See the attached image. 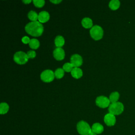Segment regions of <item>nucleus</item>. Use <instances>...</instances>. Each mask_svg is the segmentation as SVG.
Returning a JSON list of instances; mask_svg holds the SVG:
<instances>
[{
  "mask_svg": "<svg viewBox=\"0 0 135 135\" xmlns=\"http://www.w3.org/2000/svg\"><path fill=\"white\" fill-rule=\"evenodd\" d=\"M25 30L28 34L37 37L42 34L44 27L42 23L38 21H34L27 24L25 27Z\"/></svg>",
  "mask_w": 135,
  "mask_h": 135,
  "instance_id": "obj_1",
  "label": "nucleus"
},
{
  "mask_svg": "<svg viewBox=\"0 0 135 135\" xmlns=\"http://www.w3.org/2000/svg\"><path fill=\"white\" fill-rule=\"evenodd\" d=\"M78 132L81 135H89L92 131L89 124L84 121H79L76 126Z\"/></svg>",
  "mask_w": 135,
  "mask_h": 135,
  "instance_id": "obj_2",
  "label": "nucleus"
},
{
  "mask_svg": "<svg viewBox=\"0 0 135 135\" xmlns=\"http://www.w3.org/2000/svg\"><path fill=\"white\" fill-rule=\"evenodd\" d=\"M124 109V106L121 102H117L115 103H112L110 104L108 108V111L110 113L113 115H119L120 114Z\"/></svg>",
  "mask_w": 135,
  "mask_h": 135,
  "instance_id": "obj_3",
  "label": "nucleus"
},
{
  "mask_svg": "<svg viewBox=\"0 0 135 135\" xmlns=\"http://www.w3.org/2000/svg\"><path fill=\"white\" fill-rule=\"evenodd\" d=\"M90 33L91 36L95 40H99L102 38L103 31L102 28L99 25H94L91 28Z\"/></svg>",
  "mask_w": 135,
  "mask_h": 135,
  "instance_id": "obj_4",
  "label": "nucleus"
},
{
  "mask_svg": "<svg viewBox=\"0 0 135 135\" xmlns=\"http://www.w3.org/2000/svg\"><path fill=\"white\" fill-rule=\"evenodd\" d=\"M14 61L18 64H24L28 60L27 54L22 51H18L16 52L13 57Z\"/></svg>",
  "mask_w": 135,
  "mask_h": 135,
  "instance_id": "obj_5",
  "label": "nucleus"
},
{
  "mask_svg": "<svg viewBox=\"0 0 135 135\" xmlns=\"http://www.w3.org/2000/svg\"><path fill=\"white\" fill-rule=\"evenodd\" d=\"M41 80L45 82H50L54 79V73L51 70H46L41 74Z\"/></svg>",
  "mask_w": 135,
  "mask_h": 135,
  "instance_id": "obj_6",
  "label": "nucleus"
},
{
  "mask_svg": "<svg viewBox=\"0 0 135 135\" xmlns=\"http://www.w3.org/2000/svg\"><path fill=\"white\" fill-rule=\"evenodd\" d=\"M110 100L105 96H99L95 100V103L97 105L101 108H105L110 105Z\"/></svg>",
  "mask_w": 135,
  "mask_h": 135,
  "instance_id": "obj_7",
  "label": "nucleus"
},
{
  "mask_svg": "<svg viewBox=\"0 0 135 135\" xmlns=\"http://www.w3.org/2000/svg\"><path fill=\"white\" fill-rule=\"evenodd\" d=\"M70 63L74 68H78L81 66L83 63L82 57L78 54H73L70 58Z\"/></svg>",
  "mask_w": 135,
  "mask_h": 135,
  "instance_id": "obj_8",
  "label": "nucleus"
},
{
  "mask_svg": "<svg viewBox=\"0 0 135 135\" xmlns=\"http://www.w3.org/2000/svg\"><path fill=\"white\" fill-rule=\"evenodd\" d=\"M104 121L108 126H113L115 124L116 119L115 115L111 113H107L104 117Z\"/></svg>",
  "mask_w": 135,
  "mask_h": 135,
  "instance_id": "obj_9",
  "label": "nucleus"
},
{
  "mask_svg": "<svg viewBox=\"0 0 135 135\" xmlns=\"http://www.w3.org/2000/svg\"><path fill=\"white\" fill-rule=\"evenodd\" d=\"M53 56L57 60H62L65 57L64 51L61 47H57L53 51Z\"/></svg>",
  "mask_w": 135,
  "mask_h": 135,
  "instance_id": "obj_10",
  "label": "nucleus"
},
{
  "mask_svg": "<svg viewBox=\"0 0 135 135\" xmlns=\"http://www.w3.org/2000/svg\"><path fill=\"white\" fill-rule=\"evenodd\" d=\"M50 19V14L46 11H42L38 14V20L41 23H45Z\"/></svg>",
  "mask_w": 135,
  "mask_h": 135,
  "instance_id": "obj_11",
  "label": "nucleus"
},
{
  "mask_svg": "<svg viewBox=\"0 0 135 135\" xmlns=\"http://www.w3.org/2000/svg\"><path fill=\"white\" fill-rule=\"evenodd\" d=\"M92 132L95 133V134H100L102 133L104 130L102 124L99 123H94L91 127Z\"/></svg>",
  "mask_w": 135,
  "mask_h": 135,
  "instance_id": "obj_12",
  "label": "nucleus"
},
{
  "mask_svg": "<svg viewBox=\"0 0 135 135\" xmlns=\"http://www.w3.org/2000/svg\"><path fill=\"white\" fill-rule=\"evenodd\" d=\"M71 73L72 76L76 79L80 78L83 75L82 70L79 68H74L71 72Z\"/></svg>",
  "mask_w": 135,
  "mask_h": 135,
  "instance_id": "obj_13",
  "label": "nucleus"
},
{
  "mask_svg": "<svg viewBox=\"0 0 135 135\" xmlns=\"http://www.w3.org/2000/svg\"><path fill=\"white\" fill-rule=\"evenodd\" d=\"M82 25L85 28H89L92 27L93 22L92 20L89 17H84L82 20Z\"/></svg>",
  "mask_w": 135,
  "mask_h": 135,
  "instance_id": "obj_14",
  "label": "nucleus"
},
{
  "mask_svg": "<svg viewBox=\"0 0 135 135\" xmlns=\"http://www.w3.org/2000/svg\"><path fill=\"white\" fill-rule=\"evenodd\" d=\"M64 39L63 36L61 35L57 36L54 40L55 45L57 47H61L64 44Z\"/></svg>",
  "mask_w": 135,
  "mask_h": 135,
  "instance_id": "obj_15",
  "label": "nucleus"
},
{
  "mask_svg": "<svg viewBox=\"0 0 135 135\" xmlns=\"http://www.w3.org/2000/svg\"><path fill=\"white\" fill-rule=\"evenodd\" d=\"M120 5V3L118 0H112L109 2V6L112 10L117 9Z\"/></svg>",
  "mask_w": 135,
  "mask_h": 135,
  "instance_id": "obj_16",
  "label": "nucleus"
},
{
  "mask_svg": "<svg viewBox=\"0 0 135 135\" xmlns=\"http://www.w3.org/2000/svg\"><path fill=\"white\" fill-rule=\"evenodd\" d=\"M119 98V93L118 92H113L111 93L109 96L110 101L112 103H115L118 101Z\"/></svg>",
  "mask_w": 135,
  "mask_h": 135,
  "instance_id": "obj_17",
  "label": "nucleus"
},
{
  "mask_svg": "<svg viewBox=\"0 0 135 135\" xmlns=\"http://www.w3.org/2000/svg\"><path fill=\"white\" fill-rule=\"evenodd\" d=\"M29 46L33 49H37L40 46V42L36 38H32L29 43Z\"/></svg>",
  "mask_w": 135,
  "mask_h": 135,
  "instance_id": "obj_18",
  "label": "nucleus"
},
{
  "mask_svg": "<svg viewBox=\"0 0 135 135\" xmlns=\"http://www.w3.org/2000/svg\"><path fill=\"white\" fill-rule=\"evenodd\" d=\"M38 15L37 14V13L34 11H31L28 13V18L32 21V22L34 21H37L38 20Z\"/></svg>",
  "mask_w": 135,
  "mask_h": 135,
  "instance_id": "obj_19",
  "label": "nucleus"
},
{
  "mask_svg": "<svg viewBox=\"0 0 135 135\" xmlns=\"http://www.w3.org/2000/svg\"><path fill=\"white\" fill-rule=\"evenodd\" d=\"M9 110L8 105L5 102H2L0 104V113L4 114L6 113Z\"/></svg>",
  "mask_w": 135,
  "mask_h": 135,
  "instance_id": "obj_20",
  "label": "nucleus"
},
{
  "mask_svg": "<svg viewBox=\"0 0 135 135\" xmlns=\"http://www.w3.org/2000/svg\"><path fill=\"white\" fill-rule=\"evenodd\" d=\"M64 71L63 69H61V68L57 69L54 72V75L55 78L57 79L62 78L64 76Z\"/></svg>",
  "mask_w": 135,
  "mask_h": 135,
  "instance_id": "obj_21",
  "label": "nucleus"
},
{
  "mask_svg": "<svg viewBox=\"0 0 135 135\" xmlns=\"http://www.w3.org/2000/svg\"><path fill=\"white\" fill-rule=\"evenodd\" d=\"M73 68L74 67L71 63H65L63 65V69L64 70V71L67 72H71Z\"/></svg>",
  "mask_w": 135,
  "mask_h": 135,
  "instance_id": "obj_22",
  "label": "nucleus"
},
{
  "mask_svg": "<svg viewBox=\"0 0 135 135\" xmlns=\"http://www.w3.org/2000/svg\"><path fill=\"white\" fill-rule=\"evenodd\" d=\"M33 2L34 5L37 7H42L45 4L44 0H33Z\"/></svg>",
  "mask_w": 135,
  "mask_h": 135,
  "instance_id": "obj_23",
  "label": "nucleus"
},
{
  "mask_svg": "<svg viewBox=\"0 0 135 135\" xmlns=\"http://www.w3.org/2000/svg\"><path fill=\"white\" fill-rule=\"evenodd\" d=\"M26 54L28 59H33L36 56V52L33 50H30L28 51Z\"/></svg>",
  "mask_w": 135,
  "mask_h": 135,
  "instance_id": "obj_24",
  "label": "nucleus"
},
{
  "mask_svg": "<svg viewBox=\"0 0 135 135\" xmlns=\"http://www.w3.org/2000/svg\"><path fill=\"white\" fill-rule=\"evenodd\" d=\"M30 40H30V38L28 36H25L23 37L22 38V41L24 44H27V43L29 44V43L30 42Z\"/></svg>",
  "mask_w": 135,
  "mask_h": 135,
  "instance_id": "obj_25",
  "label": "nucleus"
},
{
  "mask_svg": "<svg viewBox=\"0 0 135 135\" xmlns=\"http://www.w3.org/2000/svg\"><path fill=\"white\" fill-rule=\"evenodd\" d=\"M50 2L53 3H54V4H59L60 2H61L62 1L61 0H60V1L59 0H55V1H51L50 0Z\"/></svg>",
  "mask_w": 135,
  "mask_h": 135,
  "instance_id": "obj_26",
  "label": "nucleus"
},
{
  "mask_svg": "<svg viewBox=\"0 0 135 135\" xmlns=\"http://www.w3.org/2000/svg\"><path fill=\"white\" fill-rule=\"evenodd\" d=\"M31 2H32V1H31V0H28V1H23V2L24 3H25V4H28V3H31Z\"/></svg>",
  "mask_w": 135,
  "mask_h": 135,
  "instance_id": "obj_27",
  "label": "nucleus"
},
{
  "mask_svg": "<svg viewBox=\"0 0 135 135\" xmlns=\"http://www.w3.org/2000/svg\"><path fill=\"white\" fill-rule=\"evenodd\" d=\"M89 135H97V134H95V133H94V132H93L91 131V132Z\"/></svg>",
  "mask_w": 135,
  "mask_h": 135,
  "instance_id": "obj_28",
  "label": "nucleus"
}]
</instances>
